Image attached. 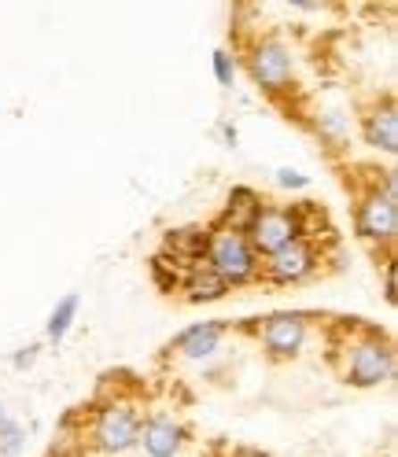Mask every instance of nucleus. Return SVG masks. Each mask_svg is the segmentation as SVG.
<instances>
[{
	"label": "nucleus",
	"mask_w": 398,
	"mask_h": 457,
	"mask_svg": "<svg viewBox=\"0 0 398 457\" xmlns=\"http://www.w3.org/2000/svg\"><path fill=\"white\" fill-rule=\"evenodd\" d=\"M0 417H4V410H0Z\"/></svg>",
	"instance_id": "obj_22"
},
{
	"label": "nucleus",
	"mask_w": 398,
	"mask_h": 457,
	"mask_svg": "<svg viewBox=\"0 0 398 457\" xmlns=\"http://www.w3.org/2000/svg\"><path fill=\"white\" fill-rule=\"evenodd\" d=\"M365 140L377 152H387V155L398 152V111L391 104L377 107L373 114H365Z\"/></svg>",
	"instance_id": "obj_9"
},
{
	"label": "nucleus",
	"mask_w": 398,
	"mask_h": 457,
	"mask_svg": "<svg viewBox=\"0 0 398 457\" xmlns=\"http://www.w3.org/2000/svg\"><path fill=\"white\" fill-rule=\"evenodd\" d=\"M303 233L306 228L299 211H284V207H259L244 225V237L254 254H273L280 247H288L292 240H299Z\"/></svg>",
	"instance_id": "obj_2"
},
{
	"label": "nucleus",
	"mask_w": 398,
	"mask_h": 457,
	"mask_svg": "<svg viewBox=\"0 0 398 457\" xmlns=\"http://www.w3.org/2000/svg\"><path fill=\"white\" fill-rule=\"evenodd\" d=\"M262 343L266 351L277 358H292L295 351H303L306 343V318L303 313H273L262 328Z\"/></svg>",
	"instance_id": "obj_8"
},
{
	"label": "nucleus",
	"mask_w": 398,
	"mask_h": 457,
	"mask_svg": "<svg viewBox=\"0 0 398 457\" xmlns=\"http://www.w3.org/2000/svg\"><path fill=\"white\" fill-rule=\"evenodd\" d=\"M318 129L325 137H332L336 145H344V137H347V122H344V114H339V111H325L318 119Z\"/></svg>",
	"instance_id": "obj_15"
},
{
	"label": "nucleus",
	"mask_w": 398,
	"mask_h": 457,
	"mask_svg": "<svg viewBox=\"0 0 398 457\" xmlns=\"http://www.w3.org/2000/svg\"><path fill=\"white\" fill-rule=\"evenodd\" d=\"M26 443V432H22V424L8 420V417H0V457H15Z\"/></svg>",
	"instance_id": "obj_14"
},
{
	"label": "nucleus",
	"mask_w": 398,
	"mask_h": 457,
	"mask_svg": "<svg viewBox=\"0 0 398 457\" xmlns=\"http://www.w3.org/2000/svg\"><path fill=\"white\" fill-rule=\"evenodd\" d=\"M221 133H225V140H229V145H236V129H233V126H221Z\"/></svg>",
	"instance_id": "obj_20"
},
{
	"label": "nucleus",
	"mask_w": 398,
	"mask_h": 457,
	"mask_svg": "<svg viewBox=\"0 0 398 457\" xmlns=\"http://www.w3.org/2000/svg\"><path fill=\"white\" fill-rule=\"evenodd\" d=\"M203 262L225 280V284H247L259 277V266L262 259L251 251L244 228H233V225H218L207 233L203 240Z\"/></svg>",
	"instance_id": "obj_1"
},
{
	"label": "nucleus",
	"mask_w": 398,
	"mask_h": 457,
	"mask_svg": "<svg viewBox=\"0 0 398 457\" xmlns=\"http://www.w3.org/2000/svg\"><path fill=\"white\" fill-rule=\"evenodd\" d=\"M394 373V351L391 343L380 336H365L361 343H354L351 361H347V380L354 387H377L387 384Z\"/></svg>",
	"instance_id": "obj_4"
},
{
	"label": "nucleus",
	"mask_w": 398,
	"mask_h": 457,
	"mask_svg": "<svg viewBox=\"0 0 398 457\" xmlns=\"http://www.w3.org/2000/svg\"><path fill=\"white\" fill-rule=\"evenodd\" d=\"M78 292H70V295H63L60 303H55V310H52V318H48V328H45V336L52 339V343H60L67 332H70V325H74V318H78Z\"/></svg>",
	"instance_id": "obj_13"
},
{
	"label": "nucleus",
	"mask_w": 398,
	"mask_h": 457,
	"mask_svg": "<svg viewBox=\"0 0 398 457\" xmlns=\"http://www.w3.org/2000/svg\"><path fill=\"white\" fill-rule=\"evenodd\" d=\"M314 266H318L314 244H310L306 237H299V240H292L288 247L266 254V262H262L259 270H262L266 280H273V284H295V280H303V277L314 273Z\"/></svg>",
	"instance_id": "obj_7"
},
{
	"label": "nucleus",
	"mask_w": 398,
	"mask_h": 457,
	"mask_svg": "<svg viewBox=\"0 0 398 457\" xmlns=\"http://www.w3.org/2000/svg\"><path fill=\"white\" fill-rule=\"evenodd\" d=\"M214 78H218L221 85H233V78H236V63H233V55H229V52H214Z\"/></svg>",
	"instance_id": "obj_16"
},
{
	"label": "nucleus",
	"mask_w": 398,
	"mask_h": 457,
	"mask_svg": "<svg viewBox=\"0 0 398 457\" xmlns=\"http://www.w3.org/2000/svg\"><path fill=\"white\" fill-rule=\"evenodd\" d=\"M236 457H266V453H262V450H240Z\"/></svg>",
	"instance_id": "obj_21"
},
{
	"label": "nucleus",
	"mask_w": 398,
	"mask_h": 457,
	"mask_svg": "<svg viewBox=\"0 0 398 457\" xmlns=\"http://www.w3.org/2000/svg\"><path fill=\"white\" fill-rule=\"evenodd\" d=\"M247 67H251V78L259 81L266 93H280V89H288V81H292V52L280 41L266 37L251 48Z\"/></svg>",
	"instance_id": "obj_5"
},
{
	"label": "nucleus",
	"mask_w": 398,
	"mask_h": 457,
	"mask_svg": "<svg viewBox=\"0 0 398 457\" xmlns=\"http://www.w3.org/2000/svg\"><path fill=\"white\" fill-rule=\"evenodd\" d=\"M358 233L365 240L377 244H391L398 233V192H394V178H387V185L373 188L361 195L358 204Z\"/></svg>",
	"instance_id": "obj_3"
},
{
	"label": "nucleus",
	"mask_w": 398,
	"mask_h": 457,
	"mask_svg": "<svg viewBox=\"0 0 398 457\" xmlns=\"http://www.w3.org/2000/svg\"><path fill=\"white\" fill-rule=\"evenodd\" d=\"M225 325L221 321H203V325H192L178 336V351L185 358H211L218 351V339H221Z\"/></svg>",
	"instance_id": "obj_12"
},
{
	"label": "nucleus",
	"mask_w": 398,
	"mask_h": 457,
	"mask_svg": "<svg viewBox=\"0 0 398 457\" xmlns=\"http://www.w3.org/2000/svg\"><path fill=\"white\" fill-rule=\"evenodd\" d=\"M384 292H387V303H394V262L384 266Z\"/></svg>",
	"instance_id": "obj_18"
},
{
	"label": "nucleus",
	"mask_w": 398,
	"mask_h": 457,
	"mask_svg": "<svg viewBox=\"0 0 398 457\" xmlns=\"http://www.w3.org/2000/svg\"><path fill=\"white\" fill-rule=\"evenodd\" d=\"M145 450L148 457H174L181 450V428L170 420V417H152L145 424Z\"/></svg>",
	"instance_id": "obj_11"
},
{
	"label": "nucleus",
	"mask_w": 398,
	"mask_h": 457,
	"mask_svg": "<svg viewBox=\"0 0 398 457\" xmlns=\"http://www.w3.org/2000/svg\"><path fill=\"white\" fill-rule=\"evenodd\" d=\"M34 351H37V347H26L22 354H15V365H19V369H22V365H30V361H34Z\"/></svg>",
	"instance_id": "obj_19"
},
{
	"label": "nucleus",
	"mask_w": 398,
	"mask_h": 457,
	"mask_svg": "<svg viewBox=\"0 0 398 457\" xmlns=\"http://www.w3.org/2000/svg\"><path fill=\"white\" fill-rule=\"evenodd\" d=\"M140 436V417L129 403H111L96 417V446L107 453H126Z\"/></svg>",
	"instance_id": "obj_6"
},
{
	"label": "nucleus",
	"mask_w": 398,
	"mask_h": 457,
	"mask_svg": "<svg viewBox=\"0 0 398 457\" xmlns=\"http://www.w3.org/2000/svg\"><path fill=\"white\" fill-rule=\"evenodd\" d=\"M277 185H284V188H306V178L299 174V170H277Z\"/></svg>",
	"instance_id": "obj_17"
},
{
	"label": "nucleus",
	"mask_w": 398,
	"mask_h": 457,
	"mask_svg": "<svg viewBox=\"0 0 398 457\" xmlns=\"http://www.w3.org/2000/svg\"><path fill=\"white\" fill-rule=\"evenodd\" d=\"M181 288H185V295H188V303H214V299H221L225 292H229V284H225L203 259H199L188 273H185V280H181Z\"/></svg>",
	"instance_id": "obj_10"
}]
</instances>
